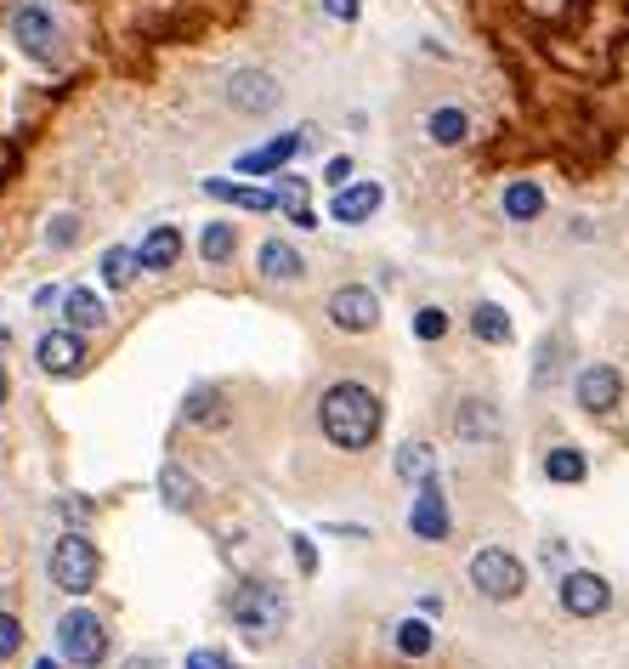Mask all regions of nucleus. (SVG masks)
I'll list each match as a JSON object with an SVG mask.
<instances>
[{"mask_svg": "<svg viewBox=\"0 0 629 669\" xmlns=\"http://www.w3.org/2000/svg\"><path fill=\"white\" fill-rule=\"evenodd\" d=\"M425 143L432 148H466L471 143V114L459 103H437L432 114H425Z\"/></svg>", "mask_w": 629, "mask_h": 669, "instance_id": "obj_14", "label": "nucleus"}, {"mask_svg": "<svg viewBox=\"0 0 629 669\" xmlns=\"http://www.w3.org/2000/svg\"><path fill=\"white\" fill-rule=\"evenodd\" d=\"M409 533L425 545H443L454 533V517H448V494H443V477H425L409 499Z\"/></svg>", "mask_w": 629, "mask_h": 669, "instance_id": "obj_7", "label": "nucleus"}, {"mask_svg": "<svg viewBox=\"0 0 629 669\" xmlns=\"http://www.w3.org/2000/svg\"><path fill=\"white\" fill-rule=\"evenodd\" d=\"M391 642H397V653H403V658H425V653L437 647V630H432V619L414 613V619H397Z\"/></svg>", "mask_w": 629, "mask_h": 669, "instance_id": "obj_23", "label": "nucleus"}, {"mask_svg": "<svg viewBox=\"0 0 629 669\" xmlns=\"http://www.w3.org/2000/svg\"><path fill=\"white\" fill-rule=\"evenodd\" d=\"M46 245H52V250H69V245H80V216H52Z\"/></svg>", "mask_w": 629, "mask_h": 669, "instance_id": "obj_31", "label": "nucleus"}, {"mask_svg": "<svg viewBox=\"0 0 629 669\" xmlns=\"http://www.w3.org/2000/svg\"><path fill=\"white\" fill-rule=\"evenodd\" d=\"M352 171H357L352 154H335V159L323 165V182H329V188H346V182H352Z\"/></svg>", "mask_w": 629, "mask_h": 669, "instance_id": "obj_33", "label": "nucleus"}, {"mask_svg": "<svg viewBox=\"0 0 629 669\" xmlns=\"http://www.w3.org/2000/svg\"><path fill=\"white\" fill-rule=\"evenodd\" d=\"M289 551H295V567H301V574L312 579V574H318V551H312V540H307V533H295V540H289Z\"/></svg>", "mask_w": 629, "mask_h": 669, "instance_id": "obj_34", "label": "nucleus"}, {"mask_svg": "<svg viewBox=\"0 0 629 669\" xmlns=\"http://www.w3.org/2000/svg\"><path fill=\"white\" fill-rule=\"evenodd\" d=\"M556 601L568 619H602V613H613V585H607V574H595V567H568L556 585Z\"/></svg>", "mask_w": 629, "mask_h": 669, "instance_id": "obj_6", "label": "nucleus"}, {"mask_svg": "<svg viewBox=\"0 0 629 669\" xmlns=\"http://www.w3.org/2000/svg\"><path fill=\"white\" fill-rule=\"evenodd\" d=\"M159 494H164V499H171V506H176V511H187V506H193V499H198V483H193V477L182 472V465H164V472H159Z\"/></svg>", "mask_w": 629, "mask_h": 669, "instance_id": "obj_27", "label": "nucleus"}, {"mask_svg": "<svg viewBox=\"0 0 629 669\" xmlns=\"http://www.w3.org/2000/svg\"><path fill=\"white\" fill-rule=\"evenodd\" d=\"M96 545L85 540V533H62V540L52 545V556H46V574H52V585L57 590H69V596H85L91 585H96Z\"/></svg>", "mask_w": 629, "mask_h": 669, "instance_id": "obj_5", "label": "nucleus"}, {"mask_svg": "<svg viewBox=\"0 0 629 669\" xmlns=\"http://www.w3.org/2000/svg\"><path fill=\"white\" fill-rule=\"evenodd\" d=\"M312 143V125H301V131H284V137H273V143H261V148H250V154H239V171L244 177H278L284 165L295 159Z\"/></svg>", "mask_w": 629, "mask_h": 669, "instance_id": "obj_10", "label": "nucleus"}, {"mask_svg": "<svg viewBox=\"0 0 629 669\" xmlns=\"http://www.w3.org/2000/svg\"><path fill=\"white\" fill-rule=\"evenodd\" d=\"M119 669H159V664H153V658H125Z\"/></svg>", "mask_w": 629, "mask_h": 669, "instance_id": "obj_40", "label": "nucleus"}, {"mask_svg": "<svg viewBox=\"0 0 629 669\" xmlns=\"http://www.w3.org/2000/svg\"><path fill=\"white\" fill-rule=\"evenodd\" d=\"M573 397H579L584 415H613L624 404V375L613 363H584L579 381H573Z\"/></svg>", "mask_w": 629, "mask_h": 669, "instance_id": "obj_9", "label": "nucleus"}, {"mask_svg": "<svg viewBox=\"0 0 629 669\" xmlns=\"http://www.w3.org/2000/svg\"><path fill=\"white\" fill-rule=\"evenodd\" d=\"M227 103H233L239 114H273L284 103V91L267 69H239L233 80H227Z\"/></svg>", "mask_w": 629, "mask_h": 669, "instance_id": "obj_11", "label": "nucleus"}, {"mask_svg": "<svg viewBox=\"0 0 629 669\" xmlns=\"http://www.w3.org/2000/svg\"><path fill=\"white\" fill-rule=\"evenodd\" d=\"M380 205H386V188H380V182H346V188H335V199H329V222L363 227Z\"/></svg>", "mask_w": 629, "mask_h": 669, "instance_id": "obj_12", "label": "nucleus"}, {"mask_svg": "<svg viewBox=\"0 0 629 669\" xmlns=\"http://www.w3.org/2000/svg\"><path fill=\"white\" fill-rule=\"evenodd\" d=\"M35 358H41V370H46V375H75L80 363H85V347H80V334H75V329H52L46 341L35 347Z\"/></svg>", "mask_w": 629, "mask_h": 669, "instance_id": "obj_17", "label": "nucleus"}, {"mask_svg": "<svg viewBox=\"0 0 629 669\" xmlns=\"http://www.w3.org/2000/svg\"><path fill=\"white\" fill-rule=\"evenodd\" d=\"M471 334L482 347H511L516 324H511V313L500 307V301H477V307H471Z\"/></svg>", "mask_w": 629, "mask_h": 669, "instance_id": "obj_19", "label": "nucleus"}, {"mask_svg": "<svg viewBox=\"0 0 629 669\" xmlns=\"http://www.w3.org/2000/svg\"><path fill=\"white\" fill-rule=\"evenodd\" d=\"M137 256H142V273H171L176 256H182V233L176 227H153Z\"/></svg>", "mask_w": 629, "mask_h": 669, "instance_id": "obj_21", "label": "nucleus"}, {"mask_svg": "<svg viewBox=\"0 0 629 669\" xmlns=\"http://www.w3.org/2000/svg\"><path fill=\"white\" fill-rule=\"evenodd\" d=\"M227 613H233V624H239V635L250 647H267V642H278L284 624H289V601H284L278 585H244Z\"/></svg>", "mask_w": 629, "mask_h": 669, "instance_id": "obj_2", "label": "nucleus"}, {"mask_svg": "<svg viewBox=\"0 0 629 669\" xmlns=\"http://www.w3.org/2000/svg\"><path fill=\"white\" fill-rule=\"evenodd\" d=\"M443 613V596H420V619H437Z\"/></svg>", "mask_w": 629, "mask_h": 669, "instance_id": "obj_39", "label": "nucleus"}, {"mask_svg": "<svg viewBox=\"0 0 629 669\" xmlns=\"http://www.w3.org/2000/svg\"><path fill=\"white\" fill-rule=\"evenodd\" d=\"M397 477H403L409 488H420L425 477H437V454H432V443H403V449H397Z\"/></svg>", "mask_w": 629, "mask_h": 669, "instance_id": "obj_25", "label": "nucleus"}, {"mask_svg": "<svg viewBox=\"0 0 629 669\" xmlns=\"http://www.w3.org/2000/svg\"><path fill=\"white\" fill-rule=\"evenodd\" d=\"M329 324H335L341 334H369L380 324V295L369 284H341L335 295H329Z\"/></svg>", "mask_w": 629, "mask_h": 669, "instance_id": "obj_8", "label": "nucleus"}, {"mask_svg": "<svg viewBox=\"0 0 629 669\" xmlns=\"http://www.w3.org/2000/svg\"><path fill=\"white\" fill-rule=\"evenodd\" d=\"M545 483H556V488H579L584 477H590V460H584V449H573V443H556L550 454H545Z\"/></svg>", "mask_w": 629, "mask_h": 669, "instance_id": "obj_20", "label": "nucleus"}, {"mask_svg": "<svg viewBox=\"0 0 629 669\" xmlns=\"http://www.w3.org/2000/svg\"><path fill=\"white\" fill-rule=\"evenodd\" d=\"M500 211H505V222L527 227V222H539V216L550 211V193H545L534 177H516V182H505V193H500Z\"/></svg>", "mask_w": 629, "mask_h": 669, "instance_id": "obj_13", "label": "nucleus"}, {"mask_svg": "<svg viewBox=\"0 0 629 669\" xmlns=\"http://www.w3.org/2000/svg\"><path fill=\"white\" fill-rule=\"evenodd\" d=\"M12 35L35 52V57H52L57 52V29H52L46 7H35V0H23V7L12 12Z\"/></svg>", "mask_w": 629, "mask_h": 669, "instance_id": "obj_16", "label": "nucleus"}, {"mask_svg": "<svg viewBox=\"0 0 629 669\" xmlns=\"http://www.w3.org/2000/svg\"><path fill=\"white\" fill-rule=\"evenodd\" d=\"M18 642H23V624H18L12 613H0V658H12Z\"/></svg>", "mask_w": 629, "mask_h": 669, "instance_id": "obj_35", "label": "nucleus"}, {"mask_svg": "<svg viewBox=\"0 0 629 669\" xmlns=\"http://www.w3.org/2000/svg\"><path fill=\"white\" fill-rule=\"evenodd\" d=\"M0 404H7V370H0Z\"/></svg>", "mask_w": 629, "mask_h": 669, "instance_id": "obj_41", "label": "nucleus"}, {"mask_svg": "<svg viewBox=\"0 0 629 669\" xmlns=\"http://www.w3.org/2000/svg\"><path fill=\"white\" fill-rule=\"evenodd\" d=\"M454 438H459V443H488V438H500V409H493L488 397H466V404L454 409Z\"/></svg>", "mask_w": 629, "mask_h": 669, "instance_id": "obj_15", "label": "nucleus"}, {"mask_svg": "<svg viewBox=\"0 0 629 669\" xmlns=\"http://www.w3.org/2000/svg\"><path fill=\"white\" fill-rule=\"evenodd\" d=\"M210 199H227V205H239V211H278V188H250V182H227V177H210L205 182Z\"/></svg>", "mask_w": 629, "mask_h": 669, "instance_id": "obj_18", "label": "nucleus"}, {"mask_svg": "<svg viewBox=\"0 0 629 669\" xmlns=\"http://www.w3.org/2000/svg\"><path fill=\"white\" fill-rule=\"evenodd\" d=\"M187 669H233V658L216 647H198V653H187Z\"/></svg>", "mask_w": 629, "mask_h": 669, "instance_id": "obj_36", "label": "nucleus"}, {"mask_svg": "<svg viewBox=\"0 0 629 669\" xmlns=\"http://www.w3.org/2000/svg\"><path fill=\"white\" fill-rule=\"evenodd\" d=\"M187 420H193V426L221 420V392H193V397H187Z\"/></svg>", "mask_w": 629, "mask_h": 669, "instance_id": "obj_30", "label": "nucleus"}, {"mask_svg": "<svg viewBox=\"0 0 629 669\" xmlns=\"http://www.w3.org/2000/svg\"><path fill=\"white\" fill-rule=\"evenodd\" d=\"M318 426H323V438L335 449L363 454V449H375L380 426H386V409H380V397L363 381H335L323 392V404H318Z\"/></svg>", "mask_w": 629, "mask_h": 669, "instance_id": "obj_1", "label": "nucleus"}, {"mask_svg": "<svg viewBox=\"0 0 629 669\" xmlns=\"http://www.w3.org/2000/svg\"><path fill=\"white\" fill-rule=\"evenodd\" d=\"M261 273H267L273 284H289V279H301V273H307V261H301V250H295V245L267 239V245H261Z\"/></svg>", "mask_w": 629, "mask_h": 669, "instance_id": "obj_22", "label": "nucleus"}, {"mask_svg": "<svg viewBox=\"0 0 629 669\" xmlns=\"http://www.w3.org/2000/svg\"><path fill=\"white\" fill-rule=\"evenodd\" d=\"M233 250H239V233L227 222H210L205 233H198V256H205V261H227Z\"/></svg>", "mask_w": 629, "mask_h": 669, "instance_id": "obj_28", "label": "nucleus"}, {"mask_svg": "<svg viewBox=\"0 0 629 669\" xmlns=\"http://www.w3.org/2000/svg\"><path fill=\"white\" fill-rule=\"evenodd\" d=\"M137 273H142V256L130 250V245H108V250H103V284H108V290H125Z\"/></svg>", "mask_w": 629, "mask_h": 669, "instance_id": "obj_26", "label": "nucleus"}, {"mask_svg": "<svg viewBox=\"0 0 629 669\" xmlns=\"http://www.w3.org/2000/svg\"><path fill=\"white\" fill-rule=\"evenodd\" d=\"M556 358H561V334H556V341H545V347H539V370H534V386H550V381H556Z\"/></svg>", "mask_w": 629, "mask_h": 669, "instance_id": "obj_32", "label": "nucleus"}, {"mask_svg": "<svg viewBox=\"0 0 629 669\" xmlns=\"http://www.w3.org/2000/svg\"><path fill=\"white\" fill-rule=\"evenodd\" d=\"M471 590L482 596V601H516L522 590H527V567H522V556H511L505 545H482L477 556H471Z\"/></svg>", "mask_w": 629, "mask_h": 669, "instance_id": "obj_3", "label": "nucleus"}, {"mask_svg": "<svg viewBox=\"0 0 629 669\" xmlns=\"http://www.w3.org/2000/svg\"><path fill=\"white\" fill-rule=\"evenodd\" d=\"M57 653L69 658L75 669H96V664L108 658V624L96 619V613H85V608L62 613L57 619Z\"/></svg>", "mask_w": 629, "mask_h": 669, "instance_id": "obj_4", "label": "nucleus"}, {"mask_svg": "<svg viewBox=\"0 0 629 669\" xmlns=\"http://www.w3.org/2000/svg\"><path fill=\"white\" fill-rule=\"evenodd\" d=\"M62 318H69L75 329H103L108 324V307H103V301H96L91 290H69V295H62Z\"/></svg>", "mask_w": 629, "mask_h": 669, "instance_id": "obj_24", "label": "nucleus"}, {"mask_svg": "<svg viewBox=\"0 0 629 669\" xmlns=\"http://www.w3.org/2000/svg\"><path fill=\"white\" fill-rule=\"evenodd\" d=\"M409 329H414V341H443V334H448V313L443 307H420Z\"/></svg>", "mask_w": 629, "mask_h": 669, "instance_id": "obj_29", "label": "nucleus"}, {"mask_svg": "<svg viewBox=\"0 0 629 669\" xmlns=\"http://www.w3.org/2000/svg\"><path fill=\"white\" fill-rule=\"evenodd\" d=\"M539 556H545V567H561V562H568V545H561V540H545Z\"/></svg>", "mask_w": 629, "mask_h": 669, "instance_id": "obj_38", "label": "nucleus"}, {"mask_svg": "<svg viewBox=\"0 0 629 669\" xmlns=\"http://www.w3.org/2000/svg\"><path fill=\"white\" fill-rule=\"evenodd\" d=\"M323 12H329V18H341V23H357L363 0H323Z\"/></svg>", "mask_w": 629, "mask_h": 669, "instance_id": "obj_37", "label": "nucleus"}, {"mask_svg": "<svg viewBox=\"0 0 629 669\" xmlns=\"http://www.w3.org/2000/svg\"><path fill=\"white\" fill-rule=\"evenodd\" d=\"M35 669H57V664H52V658H46V664H35Z\"/></svg>", "mask_w": 629, "mask_h": 669, "instance_id": "obj_42", "label": "nucleus"}]
</instances>
